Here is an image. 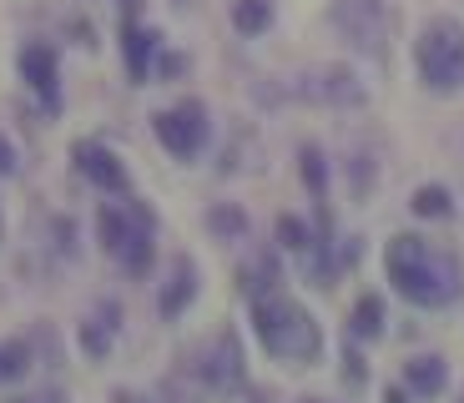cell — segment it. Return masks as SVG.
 Returning <instances> with one entry per match:
<instances>
[{"label": "cell", "instance_id": "1", "mask_svg": "<svg viewBox=\"0 0 464 403\" xmlns=\"http://www.w3.org/2000/svg\"><path fill=\"white\" fill-rule=\"evenodd\" d=\"M383 273H389L399 298L414 302V308H450L464 293V273L454 263V253L414 237V232L389 237V247H383Z\"/></svg>", "mask_w": 464, "mask_h": 403}, {"label": "cell", "instance_id": "2", "mask_svg": "<svg viewBox=\"0 0 464 403\" xmlns=\"http://www.w3.org/2000/svg\"><path fill=\"white\" fill-rule=\"evenodd\" d=\"M253 328H257L267 353L283 358V363H314V358L324 353L318 322L293 298H257L253 302Z\"/></svg>", "mask_w": 464, "mask_h": 403}, {"label": "cell", "instance_id": "3", "mask_svg": "<svg viewBox=\"0 0 464 403\" xmlns=\"http://www.w3.org/2000/svg\"><path fill=\"white\" fill-rule=\"evenodd\" d=\"M151 232H157V222H151V212L141 207V202H106V207L96 212V237H102V247L127 267V273H147Z\"/></svg>", "mask_w": 464, "mask_h": 403}, {"label": "cell", "instance_id": "4", "mask_svg": "<svg viewBox=\"0 0 464 403\" xmlns=\"http://www.w3.org/2000/svg\"><path fill=\"white\" fill-rule=\"evenodd\" d=\"M414 66L430 91H459L464 86V25L450 21V15L430 21L414 46Z\"/></svg>", "mask_w": 464, "mask_h": 403}, {"label": "cell", "instance_id": "5", "mask_svg": "<svg viewBox=\"0 0 464 403\" xmlns=\"http://www.w3.org/2000/svg\"><path fill=\"white\" fill-rule=\"evenodd\" d=\"M334 25L348 35V46L363 51V56L383 61L389 56V31H394V15L383 0H334Z\"/></svg>", "mask_w": 464, "mask_h": 403}, {"label": "cell", "instance_id": "6", "mask_svg": "<svg viewBox=\"0 0 464 403\" xmlns=\"http://www.w3.org/2000/svg\"><path fill=\"white\" fill-rule=\"evenodd\" d=\"M157 137H162V147L172 151V157H198L202 147H208V111H202V101H177L167 106V111H157Z\"/></svg>", "mask_w": 464, "mask_h": 403}, {"label": "cell", "instance_id": "7", "mask_svg": "<svg viewBox=\"0 0 464 403\" xmlns=\"http://www.w3.org/2000/svg\"><path fill=\"white\" fill-rule=\"evenodd\" d=\"M293 96H303V101H324V106H359L363 86L348 76L343 66H318V71H308V76L293 81Z\"/></svg>", "mask_w": 464, "mask_h": 403}, {"label": "cell", "instance_id": "8", "mask_svg": "<svg viewBox=\"0 0 464 403\" xmlns=\"http://www.w3.org/2000/svg\"><path fill=\"white\" fill-rule=\"evenodd\" d=\"M198 373H202V383H208L212 393L237 389V383H243V353H237V338H232V333L212 338L208 353L198 358Z\"/></svg>", "mask_w": 464, "mask_h": 403}, {"label": "cell", "instance_id": "9", "mask_svg": "<svg viewBox=\"0 0 464 403\" xmlns=\"http://www.w3.org/2000/svg\"><path fill=\"white\" fill-rule=\"evenodd\" d=\"M76 167H82L96 187L127 192V167H121V161H116V151L102 147V141H82V147H76Z\"/></svg>", "mask_w": 464, "mask_h": 403}, {"label": "cell", "instance_id": "10", "mask_svg": "<svg viewBox=\"0 0 464 403\" xmlns=\"http://www.w3.org/2000/svg\"><path fill=\"white\" fill-rule=\"evenodd\" d=\"M21 76L35 86L41 101L56 106V56H51V46H25L21 51Z\"/></svg>", "mask_w": 464, "mask_h": 403}, {"label": "cell", "instance_id": "11", "mask_svg": "<svg viewBox=\"0 0 464 403\" xmlns=\"http://www.w3.org/2000/svg\"><path fill=\"white\" fill-rule=\"evenodd\" d=\"M404 383H409V393H419V398H434V393H444V383H450V369H444L440 353L409 358V363H404Z\"/></svg>", "mask_w": 464, "mask_h": 403}, {"label": "cell", "instance_id": "12", "mask_svg": "<svg viewBox=\"0 0 464 403\" xmlns=\"http://www.w3.org/2000/svg\"><path fill=\"white\" fill-rule=\"evenodd\" d=\"M192 293H198V267H192V263H177L172 277H167V288H162V312H167V318H177V312L192 302Z\"/></svg>", "mask_w": 464, "mask_h": 403}, {"label": "cell", "instance_id": "13", "mask_svg": "<svg viewBox=\"0 0 464 403\" xmlns=\"http://www.w3.org/2000/svg\"><path fill=\"white\" fill-rule=\"evenodd\" d=\"M116 318H121V308H116V302H96V312L82 322L86 353H106V343H111V333H116Z\"/></svg>", "mask_w": 464, "mask_h": 403}, {"label": "cell", "instance_id": "14", "mask_svg": "<svg viewBox=\"0 0 464 403\" xmlns=\"http://www.w3.org/2000/svg\"><path fill=\"white\" fill-rule=\"evenodd\" d=\"M151 41H157L151 31H141V25H127V71H131V81H147Z\"/></svg>", "mask_w": 464, "mask_h": 403}, {"label": "cell", "instance_id": "15", "mask_svg": "<svg viewBox=\"0 0 464 403\" xmlns=\"http://www.w3.org/2000/svg\"><path fill=\"white\" fill-rule=\"evenodd\" d=\"M267 21H273V0H237V5H232V25L243 35L267 31Z\"/></svg>", "mask_w": 464, "mask_h": 403}, {"label": "cell", "instance_id": "16", "mask_svg": "<svg viewBox=\"0 0 464 403\" xmlns=\"http://www.w3.org/2000/svg\"><path fill=\"white\" fill-rule=\"evenodd\" d=\"M383 333V302L373 298H359V308H353V338H379Z\"/></svg>", "mask_w": 464, "mask_h": 403}, {"label": "cell", "instance_id": "17", "mask_svg": "<svg viewBox=\"0 0 464 403\" xmlns=\"http://www.w3.org/2000/svg\"><path fill=\"white\" fill-rule=\"evenodd\" d=\"M409 207H414L419 217H450V192H444V187H419Z\"/></svg>", "mask_w": 464, "mask_h": 403}, {"label": "cell", "instance_id": "18", "mask_svg": "<svg viewBox=\"0 0 464 403\" xmlns=\"http://www.w3.org/2000/svg\"><path fill=\"white\" fill-rule=\"evenodd\" d=\"M25 369H31V348L25 343H0V383L21 379Z\"/></svg>", "mask_w": 464, "mask_h": 403}, {"label": "cell", "instance_id": "19", "mask_svg": "<svg viewBox=\"0 0 464 403\" xmlns=\"http://www.w3.org/2000/svg\"><path fill=\"white\" fill-rule=\"evenodd\" d=\"M278 242L283 247H298V253L303 247H314V237H308V227H303L298 217H278Z\"/></svg>", "mask_w": 464, "mask_h": 403}, {"label": "cell", "instance_id": "20", "mask_svg": "<svg viewBox=\"0 0 464 403\" xmlns=\"http://www.w3.org/2000/svg\"><path fill=\"white\" fill-rule=\"evenodd\" d=\"M243 277H247V288H253L257 298H263V288H273V283H278V263H273V257H263V263L247 267Z\"/></svg>", "mask_w": 464, "mask_h": 403}, {"label": "cell", "instance_id": "21", "mask_svg": "<svg viewBox=\"0 0 464 403\" xmlns=\"http://www.w3.org/2000/svg\"><path fill=\"white\" fill-rule=\"evenodd\" d=\"M303 182L324 197V157H318V147H303Z\"/></svg>", "mask_w": 464, "mask_h": 403}, {"label": "cell", "instance_id": "22", "mask_svg": "<svg viewBox=\"0 0 464 403\" xmlns=\"http://www.w3.org/2000/svg\"><path fill=\"white\" fill-rule=\"evenodd\" d=\"M208 222H212V232H243V212H232V207H218Z\"/></svg>", "mask_w": 464, "mask_h": 403}, {"label": "cell", "instance_id": "23", "mask_svg": "<svg viewBox=\"0 0 464 403\" xmlns=\"http://www.w3.org/2000/svg\"><path fill=\"white\" fill-rule=\"evenodd\" d=\"M383 403H409V393L404 389H389V393H383Z\"/></svg>", "mask_w": 464, "mask_h": 403}, {"label": "cell", "instance_id": "24", "mask_svg": "<svg viewBox=\"0 0 464 403\" xmlns=\"http://www.w3.org/2000/svg\"><path fill=\"white\" fill-rule=\"evenodd\" d=\"M0 172H11V147L0 141Z\"/></svg>", "mask_w": 464, "mask_h": 403}, {"label": "cell", "instance_id": "25", "mask_svg": "<svg viewBox=\"0 0 464 403\" xmlns=\"http://www.w3.org/2000/svg\"><path fill=\"white\" fill-rule=\"evenodd\" d=\"M15 403H56L51 393H35V398H15Z\"/></svg>", "mask_w": 464, "mask_h": 403}, {"label": "cell", "instance_id": "26", "mask_svg": "<svg viewBox=\"0 0 464 403\" xmlns=\"http://www.w3.org/2000/svg\"><path fill=\"white\" fill-rule=\"evenodd\" d=\"M303 403H324V398H303Z\"/></svg>", "mask_w": 464, "mask_h": 403}]
</instances>
